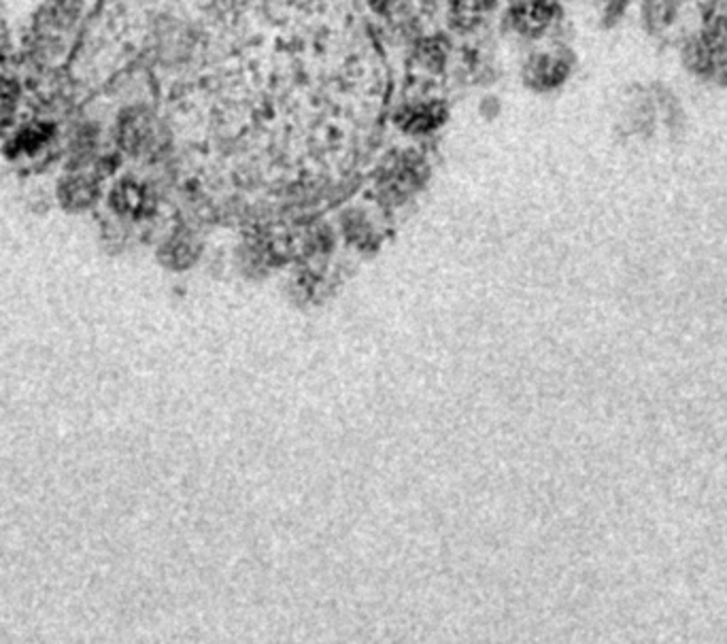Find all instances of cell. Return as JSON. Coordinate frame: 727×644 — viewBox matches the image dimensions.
Wrapping results in <instances>:
<instances>
[{
  "mask_svg": "<svg viewBox=\"0 0 727 644\" xmlns=\"http://www.w3.org/2000/svg\"><path fill=\"white\" fill-rule=\"evenodd\" d=\"M494 4H496V0H453L451 2V13H453V20L460 26L471 29L483 15L489 13V9Z\"/></svg>",
  "mask_w": 727,
  "mask_h": 644,
  "instance_id": "6da1fadb",
  "label": "cell"
},
{
  "mask_svg": "<svg viewBox=\"0 0 727 644\" xmlns=\"http://www.w3.org/2000/svg\"><path fill=\"white\" fill-rule=\"evenodd\" d=\"M398 2H403V0H371L375 11H379V13H389L392 9L398 7Z\"/></svg>",
  "mask_w": 727,
  "mask_h": 644,
  "instance_id": "7a4b0ae2",
  "label": "cell"
}]
</instances>
